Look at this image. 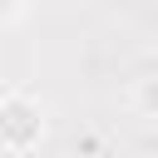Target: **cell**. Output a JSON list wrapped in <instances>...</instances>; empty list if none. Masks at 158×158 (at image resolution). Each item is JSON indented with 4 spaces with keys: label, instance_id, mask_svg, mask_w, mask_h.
<instances>
[{
    "label": "cell",
    "instance_id": "obj_1",
    "mask_svg": "<svg viewBox=\"0 0 158 158\" xmlns=\"http://www.w3.org/2000/svg\"><path fill=\"white\" fill-rule=\"evenodd\" d=\"M10 128H25V138H35V133H40V123H35V114H30V104H25V99L5 104V114H0V133H10Z\"/></svg>",
    "mask_w": 158,
    "mask_h": 158
},
{
    "label": "cell",
    "instance_id": "obj_2",
    "mask_svg": "<svg viewBox=\"0 0 158 158\" xmlns=\"http://www.w3.org/2000/svg\"><path fill=\"white\" fill-rule=\"evenodd\" d=\"M15 10H20V0H0V20H10Z\"/></svg>",
    "mask_w": 158,
    "mask_h": 158
}]
</instances>
